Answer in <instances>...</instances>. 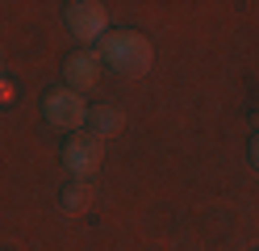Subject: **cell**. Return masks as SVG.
<instances>
[{
    "mask_svg": "<svg viewBox=\"0 0 259 251\" xmlns=\"http://www.w3.org/2000/svg\"><path fill=\"white\" fill-rule=\"evenodd\" d=\"M113 71H121V76H147L151 71V42H147V33H138V29H109L105 38H101V50H96Z\"/></svg>",
    "mask_w": 259,
    "mask_h": 251,
    "instance_id": "cell-1",
    "label": "cell"
},
{
    "mask_svg": "<svg viewBox=\"0 0 259 251\" xmlns=\"http://www.w3.org/2000/svg\"><path fill=\"white\" fill-rule=\"evenodd\" d=\"M42 113H46V122L55 130H79L84 117H88V105H84V96L71 92V88H51L46 100H42Z\"/></svg>",
    "mask_w": 259,
    "mask_h": 251,
    "instance_id": "cell-2",
    "label": "cell"
},
{
    "mask_svg": "<svg viewBox=\"0 0 259 251\" xmlns=\"http://www.w3.org/2000/svg\"><path fill=\"white\" fill-rule=\"evenodd\" d=\"M63 163H67V172L75 180H92L101 172V163H105V142L92 138V134H75V138L63 147Z\"/></svg>",
    "mask_w": 259,
    "mask_h": 251,
    "instance_id": "cell-3",
    "label": "cell"
},
{
    "mask_svg": "<svg viewBox=\"0 0 259 251\" xmlns=\"http://www.w3.org/2000/svg\"><path fill=\"white\" fill-rule=\"evenodd\" d=\"M63 17H67V29L75 38H84V42H96V38L109 33V9L96 5V0H71L63 9Z\"/></svg>",
    "mask_w": 259,
    "mask_h": 251,
    "instance_id": "cell-4",
    "label": "cell"
},
{
    "mask_svg": "<svg viewBox=\"0 0 259 251\" xmlns=\"http://www.w3.org/2000/svg\"><path fill=\"white\" fill-rule=\"evenodd\" d=\"M96 76H101V55H96V50H71L67 63H63V80H67L71 92L92 88Z\"/></svg>",
    "mask_w": 259,
    "mask_h": 251,
    "instance_id": "cell-5",
    "label": "cell"
},
{
    "mask_svg": "<svg viewBox=\"0 0 259 251\" xmlns=\"http://www.w3.org/2000/svg\"><path fill=\"white\" fill-rule=\"evenodd\" d=\"M88 130H92V138H113V134H121V126H125V113L117 109V105H96V109H88Z\"/></svg>",
    "mask_w": 259,
    "mask_h": 251,
    "instance_id": "cell-6",
    "label": "cell"
},
{
    "mask_svg": "<svg viewBox=\"0 0 259 251\" xmlns=\"http://www.w3.org/2000/svg\"><path fill=\"white\" fill-rule=\"evenodd\" d=\"M92 197H96L92 180H71V184H63V193H59V209L63 213H88Z\"/></svg>",
    "mask_w": 259,
    "mask_h": 251,
    "instance_id": "cell-7",
    "label": "cell"
},
{
    "mask_svg": "<svg viewBox=\"0 0 259 251\" xmlns=\"http://www.w3.org/2000/svg\"><path fill=\"white\" fill-rule=\"evenodd\" d=\"M251 163H255V172H259V134L251 138Z\"/></svg>",
    "mask_w": 259,
    "mask_h": 251,
    "instance_id": "cell-8",
    "label": "cell"
}]
</instances>
